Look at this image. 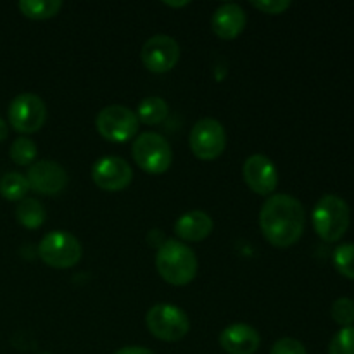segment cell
<instances>
[{"instance_id": "6da1fadb", "label": "cell", "mask_w": 354, "mask_h": 354, "mask_svg": "<svg viewBox=\"0 0 354 354\" xmlns=\"http://www.w3.org/2000/svg\"><path fill=\"white\" fill-rule=\"evenodd\" d=\"M304 207L296 197L275 194L268 197L259 213V227L266 241L275 248H290L304 232Z\"/></svg>"}, {"instance_id": "7a4b0ae2", "label": "cell", "mask_w": 354, "mask_h": 354, "mask_svg": "<svg viewBox=\"0 0 354 354\" xmlns=\"http://www.w3.org/2000/svg\"><path fill=\"white\" fill-rule=\"evenodd\" d=\"M156 268L162 280L171 286H187L196 279L197 258L192 249L180 241H166L159 245Z\"/></svg>"}, {"instance_id": "3957f363", "label": "cell", "mask_w": 354, "mask_h": 354, "mask_svg": "<svg viewBox=\"0 0 354 354\" xmlns=\"http://www.w3.org/2000/svg\"><path fill=\"white\" fill-rule=\"evenodd\" d=\"M311 220H313L315 232L322 241L328 244L341 241L348 232L349 220H351L348 203L339 196L327 194L317 203Z\"/></svg>"}, {"instance_id": "277c9868", "label": "cell", "mask_w": 354, "mask_h": 354, "mask_svg": "<svg viewBox=\"0 0 354 354\" xmlns=\"http://www.w3.org/2000/svg\"><path fill=\"white\" fill-rule=\"evenodd\" d=\"M131 156L140 169L151 175H161L168 171L173 162V151L169 142L156 131H145L135 138Z\"/></svg>"}, {"instance_id": "5b68a950", "label": "cell", "mask_w": 354, "mask_h": 354, "mask_svg": "<svg viewBox=\"0 0 354 354\" xmlns=\"http://www.w3.org/2000/svg\"><path fill=\"white\" fill-rule=\"evenodd\" d=\"M145 324L154 337L165 342L182 341L189 334L190 328V322L185 311L169 303L154 304L147 311Z\"/></svg>"}, {"instance_id": "8992f818", "label": "cell", "mask_w": 354, "mask_h": 354, "mask_svg": "<svg viewBox=\"0 0 354 354\" xmlns=\"http://www.w3.org/2000/svg\"><path fill=\"white\" fill-rule=\"evenodd\" d=\"M38 254L47 266L66 270L75 266L82 259V244L69 232L55 230L41 239Z\"/></svg>"}, {"instance_id": "52a82bcc", "label": "cell", "mask_w": 354, "mask_h": 354, "mask_svg": "<svg viewBox=\"0 0 354 354\" xmlns=\"http://www.w3.org/2000/svg\"><path fill=\"white\" fill-rule=\"evenodd\" d=\"M189 145L194 156L204 161L220 158L227 147V133L223 124L213 118H203L190 130Z\"/></svg>"}, {"instance_id": "ba28073f", "label": "cell", "mask_w": 354, "mask_h": 354, "mask_svg": "<svg viewBox=\"0 0 354 354\" xmlns=\"http://www.w3.org/2000/svg\"><path fill=\"white\" fill-rule=\"evenodd\" d=\"M97 130L109 142H128L138 130V118L135 111L124 106H107L97 114Z\"/></svg>"}, {"instance_id": "9c48e42d", "label": "cell", "mask_w": 354, "mask_h": 354, "mask_svg": "<svg viewBox=\"0 0 354 354\" xmlns=\"http://www.w3.org/2000/svg\"><path fill=\"white\" fill-rule=\"evenodd\" d=\"M47 118V107L37 93H19L9 106V121L19 133H35Z\"/></svg>"}, {"instance_id": "30bf717a", "label": "cell", "mask_w": 354, "mask_h": 354, "mask_svg": "<svg viewBox=\"0 0 354 354\" xmlns=\"http://www.w3.org/2000/svg\"><path fill=\"white\" fill-rule=\"evenodd\" d=\"M180 59V47L168 35H154L142 47V62L152 73H168Z\"/></svg>"}, {"instance_id": "8fae6325", "label": "cell", "mask_w": 354, "mask_h": 354, "mask_svg": "<svg viewBox=\"0 0 354 354\" xmlns=\"http://www.w3.org/2000/svg\"><path fill=\"white\" fill-rule=\"evenodd\" d=\"M28 185L41 196H57L68 185V173L59 162L41 159L28 169Z\"/></svg>"}, {"instance_id": "7c38bea8", "label": "cell", "mask_w": 354, "mask_h": 354, "mask_svg": "<svg viewBox=\"0 0 354 354\" xmlns=\"http://www.w3.org/2000/svg\"><path fill=\"white\" fill-rule=\"evenodd\" d=\"M133 178L131 166L124 159L109 156L102 158L93 165L92 180L99 189L107 192H118V190L127 189Z\"/></svg>"}, {"instance_id": "4fadbf2b", "label": "cell", "mask_w": 354, "mask_h": 354, "mask_svg": "<svg viewBox=\"0 0 354 354\" xmlns=\"http://www.w3.org/2000/svg\"><path fill=\"white\" fill-rule=\"evenodd\" d=\"M242 176L249 189L259 196H270L279 183L275 165L272 159L263 154H254L245 159L242 166Z\"/></svg>"}, {"instance_id": "5bb4252c", "label": "cell", "mask_w": 354, "mask_h": 354, "mask_svg": "<svg viewBox=\"0 0 354 354\" xmlns=\"http://www.w3.org/2000/svg\"><path fill=\"white\" fill-rule=\"evenodd\" d=\"M220 344L228 354H254L261 344V337L251 325L234 324L221 332Z\"/></svg>"}, {"instance_id": "9a60e30c", "label": "cell", "mask_w": 354, "mask_h": 354, "mask_svg": "<svg viewBox=\"0 0 354 354\" xmlns=\"http://www.w3.org/2000/svg\"><path fill=\"white\" fill-rule=\"evenodd\" d=\"M248 17L244 9L237 3H221L213 14L211 26L214 35H218L223 40H234L244 31Z\"/></svg>"}, {"instance_id": "2e32d148", "label": "cell", "mask_w": 354, "mask_h": 354, "mask_svg": "<svg viewBox=\"0 0 354 354\" xmlns=\"http://www.w3.org/2000/svg\"><path fill=\"white\" fill-rule=\"evenodd\" d=\"M213 232V220L204 211H190L182 214L175 223V234L182 241L201 242Z\"/></svg>"}, {"instance_id": "e0dca14e", "label": "cell", "mask_w": 354, "mask_h": 354, "mask_svg": "<svg viewBox=\"0 0 354 354\" xmlns=\"http://www.w3.org/2000/svg\"><path fill=\"white\" fill-rule=\"evenodd\" d=\"M16 218L24 228H30V230L40 228L45 221L44 204H41L40 201L26 197V199H23L17 204Z\"/></svg>"}, {"instance_id": "ac0fdd59", "label": "cell", "mask_w": 354, "mask_h": 354, "mask_svg": "<svg viewBox=\"0 0 354 354\" xmlns=\"http://www.w3.org/2000/svg\"><path fill=\"white\" fill-rule=\"evenodd\" d=\"M61 0H21L19 10L30 19H50L61 10Z\"/></svg>"}, {"instance_id": "d6986e66", "label": "cell", "mask_w": 354, "mask_h": 354, "mask_svg": "<svg viewBox=\"0 0 354 354\" xmlns=\"http://www.w3.org/2000/svg\"><path fill=\"white\" fill-rule=\"evenodd\" d=\"M168 116V104L161 97H147L140 102L137 118L145 124H159Z\"/></svg>"}, {"instance_id": "ffe728a7", "label": "cell", "mask_w": 354, "mask_h": 354, "mask_svg": "<svg viewBox=\"0 0 354 354\" xmlns=\"http://www.w3.org/2000/svg\"><path fill=\"white\" fill-rule=\"evenodd\" d=\"M30 190L26 176L21 173H6L0 178V196L7 201H23L26 199V194Z\"/></svg>"}, {"instance_id": "44dd1931", "label": "cell", "mask_w": 354, "mask_h": 354, "mask_svg": "<svg viewBox=\"0 0 354 354\" xmlns=\"http://www.w3.org/2000/svg\"><path fill=\"white\" fill-rule=\"evenodd\" d=\"M38 147L31 138L19 137L10 144V159L19 166H30L37 159Z\"/></svg>"}, {"instance_id": "7402d4cb", "label": "cell", "mask_w": 354, "mask_h": 354, "mask_svg": "<svg viewBox=\"0 0 354 354\" xmlns=\"http://www.w3.org/2000/svg\"><path fill=\"white\" fill-rule=\"evenodd\" d=\"M334 266L342 277L354 280V244H342L335 249Z\"/></svg>"}, {"instance_id": "603a6c76", "label": "cell", "mask_w": 354, "mask_h": 354, "mask_svg": "<svg viewBox=\"0 0 354 354\" xmlns=\"http://www.w3.org/2000/svg\"><path fill=\"white\" fill-rule=\"evenodd\" d=\"M328 354H354V325L342 327L332 337L328 346Z\"/></svg>"}, {"instance_id": "cb8c5ba5", "label": "cell", "mask_w": 354, "mask_h": 354, "mask_svg": "<svg viewBox=\"0 0 354 354\" xmlns=\"http://www.w3.org/2000/svg\"><path fill=\"white\" fill-rule=\"evenodd\" d=\"M332 318L341 327H351L354 324V301L349 297H339L332 304Z\"/></svg>"}, {"instance_id": "d4e9b609", "label": "cell", "mask_w": 354, "mask_h": 354, "mask_svg": "<svg viewBox=\"0 0 354 354\" xmlns=\"http://www.w3.org/2000/svg\"><path fill=\"white\" fill-rule=\"evenodd\" d=\"M270 354H308V351L303 342H299L297 339L283 337L273 344Z\"/></svg>"}, {"instance_id": "484cf974", "label": "cell", "mask_w": 354, "mask_h": 354, "mask_svg": "<svg viewBox=\"0 0 354 354\" xmlns=\"http://www.w3.org/2000/svg\"><path fill=\"white\" fill-rule=\"evenodd\" d=\"M252 7L259 9L265 14H282L283 10H287L290 7L289 0H254L251 2Z\"/></svg>"}, {"instance_id": "4316f807", "label": "cell", "mask_w": 354, "mask_h": 354, "mask_svg": "<svg viewBox=\"0 0 354 354\" xmlns=\"http://www.w3.org/2000/svg\"><path fill=\"white\" fill-rule=\"evenodd\" d=\"M113 354H156V353H152L151 349L147 348H140V346H128V348L118 349V351Z\"/></svg>"}, {"instance_id": "83f0119b", "label": "cell", "mask_w": 354, "mask_h": 354, "mask_svg": "<svg viewBox=\"0 0 354 354\" xmlns=\"http://www.w3.org/2000/svg\"><path fill=\"white\" fill-rule=\"evenodd\" d=\"M7 133H9V130H7L6 121H3L2 118H0V142L6 140V138H7Z\"/></svg>"}, {"instance_id": "f1b7e54d", "label": "cell", "mask_w": 354, "mask_h": 354, "mask_svg": "<svg viewBox=\"0 0 354 354\" xmlns=\"http://www.w3.org/2000/svg\"><path fill=\"white\" fill-rule=\"evenodd\" d=\"M165 3L169 7H182V6H187L189 2H165Z\"/></svg>"}]
</instances>
